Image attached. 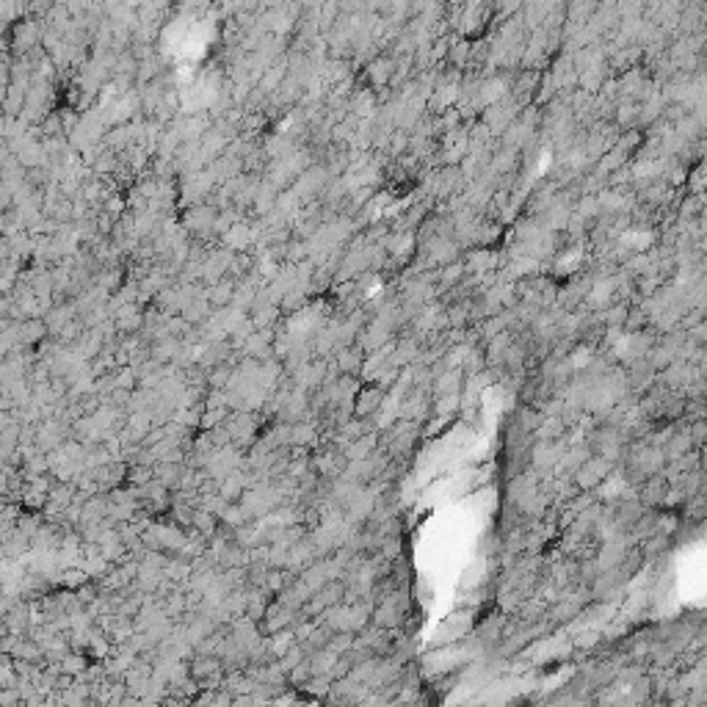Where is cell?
<instances>
[{
  "label": "cell",
  "mask_w": 707,
  "mask_h": 707,
  "mask_svg": "<svg viewBox=\"0 0 707 707\" xmlns=\"http://www.w3.org/2000/svg\"><path fill=\"white\" fill-rule=\"evenodd\" d=\"M0 707H23V696L17 688H3L0 691Z\"/></svg>",
  "instance_id": "cell-1"
}]
</instances>
